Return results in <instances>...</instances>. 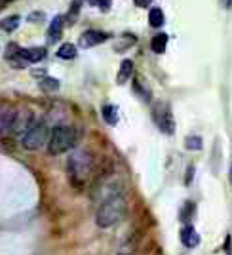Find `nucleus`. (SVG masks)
I'll list each match as a JSON object with an SVG mask.
<instances>
[{
    "label": "nucleus",
    "instance_id": "26",
    "mask_svg": "<svg viewBox=\"0 0 232 255\" xmlns=\"http://www.w3.org/2000/svg\"><path fill=\"white\" fill-rule=\"evenodd\" d=\"M187 173H189V175H187V185H190V179H192V175H194V168L190 166L189 171H187Z\"/></svg>",
    "mask_w": 232,
    "mask_h": 255
},
{
    "label": "nucleus",
    "instance_id": "19",
    "mask_svg": "<svg viewBox=\"0 0 232 255\" xmlns=\"http://www.w3.org/2000/svg\"><path fill=\"white\" fill-rule=\"evenodd\" d=\"M57 57H61V59H74L76 57V46L71 42L61 44L59 50H57Z\"/></svg>",
    "mask_w": 232,
    "mask_h": 255
},
{
    "label": "nucleus",
    "instance_id": "4",
    "mask_svg": "<svg viewBox=\"0 0 232 255\" xmlns=\"http://www.w3.org/2000/svg\"><path fill=\"white\" fill-rule=\"evenodd\" d=\"M50 128L46 124V120L42 118H34L32 124L27 128V131L21 135V145L23 149L27 150H38L42 149L44 145H48L50 139Z\"/></svg>",
    "mask_w": 232,
    "mask_h": 255
},
{
    "label": "nucleus",
    "instance_id": "23",
    "mask_svg": "<svg viewBox=\"0 0 232 255\" xmlns=\"http://www.w3.org/2000/svg\"><path fill=\"white\" fill-rule=\"evenodd\" d=\"M90 2L101 11H109L111 10V4H113V0H90Z\"/></svg>",
    "mask_w": 232,
    "mask_h": 255
},
{
    "label": "nucleus",
    "instance_id": "8",
    "mask_svg": "<svg viewBox=\"0 0 232 255\" xmlns=\"http://www.w3.org/2000/svg\"><path fill=\"white\" fill-rule=\"evenodd\" d=\"M15 113L11 107H0V135L11 131V126H13V120H15Z\"/></svg>",
    "mask_w": 232,
    "mask_h": 255
},
{
    "label": "nucleus",
    "instance_id": "24",
    "mask_svg": "<svg viewBox=\"0 0 232 255\" xmlns=\"http://www.w3.org/2000/svg\"><path fill=\"white\" fill-rule=\"evenodd\" d=\"M36 19H44L42 11H36V13H31V15H29V21H31V23H38Z\"/></svg>",
    "mask_w": 232,
    "mask_h": 255
},
{
    "label": "nucleus",
    "instance_id": "29",
    "mask_svg": "<svg viewBox=\"0 0 232 255\" xmlns=\"http://www.w3.org/2000/svg\"><path fill=\"white\" fill-rule=\"evenodd\" d=\"M2 2H6V0H0V4H2Z\"/></svg>",
    "mask_w": 232,
    "mask_h": 255
},
{
    "label": "nucleus",
    "instance_id": "1",
    "mask_svg": "<svg viewBox=\"0 0 232 255\" xmlns=\"http://www.w3.org/2000/svg\"><path fill=\"white\" fill-rule=\"evenodd\" d=\"M127 213V196L122 189H111L109 194L99 202L95 212V223L101 229H111L122 223Z\"/></svg>",
    "mask_w": 232,
    "mask_h": 255
},
{
    "label": "nucleus",
    "instance_id": "17",
    "mask_svg": "<svg viewBox=\"0 0 232 255\" xmlns=\"http://www.w3.org/2000/svg\"><path fill=\"white\" fill-rule=\"evenodd\" d=\"M148 21L152 27H162L164 23H166V15H164V11L160 10V8H152V10L148 11Z\"/></svg>",
    "mask_w": 232,
    "mask_h": 255
},
{
    "label": "nucleus",
    "instance_id": "2",
    "mask_svg": "<svg viewBox=\"0 0 232 255\" xmlns=\"http://www.w3.org/2000/svg\"><path fill=\"white\" fill-rule=\"evenodd\" d=\"M95 170V156L92 154V150L80 149L74 150L73 154L67 160V175L69 181L74 187H84L88 179L94 175Z\"/></svg>",
    "mask_w": 232,
    "mask_h": 255
},
{
    "label": "nucleus",
    "instance_id": "5",
    "mask_svg": "<svg viewBox=\"0 0 232 255\" xmlns=\"http://www.w3.org/2000/svg\"><path fill=\"white\" fill-rule=\"evenodd\" d=\"M152 118L156 122V126L162 133L171 135L175 131V122H173V113L168 103H156L152 107Z\"/></svg>",
    "mask_w": 232,
    "mask_h": 255
},
{
    "label": "nucleus",
    "instance_id": "9",
    "mask_svg": "<svg viewBox=\"0 0 232 255\" xmlns=\"http://www.w3.org/2000/svg\"><path fill=\"white\" fill-rule=\"evenodd\" d=\"M181 242L183 246H187V248H196V246L200 244V234L196 233V229L192 227V225H185L183 229H181Z\"/></svg>",
    "mask_w": 232,
    "mask_h": 255
},
{
    "label": "nucleus",
    "instance_id": "12",
    "mask_svg": "<svg viewBox=\"0 0 232 255\" xmlns=\"http://www.w3.org/2000/svg\"><path fill=\"white\" fill-rule=\"evenodd\" d=\"M137 246H139V234L137 233L129 234L126 240H124L122 248L118 250V255H135Z\"/></svg>",
    "mask_w": 232,
    "mask_h": 255
},
{
    "label": "nucleus",
    "instance_id": "14",
    "mask_svg": "<svg viewBox=\"0 0 232 255\" xmlns=\"http://www.w3.org/2000/svg\"><path fill=\"white\" fill-rule=\"evenodd\" d=\"M101 117L109 126H116L118 124V107L115 105H105L101 111Z\"/></svg>",
    "mask_w": 232,
    "mask_h": 255
},
{
    "label": "nucleus",
    "instance_id": "28",
    "mask_svg": "<svg viewBox=\"0 0 232 255\" xmlns=\"http://www.w3.org/2000/svg\"><path fill=\"white\" fill-rule=\"evenodd\" d=\"M227 8H232V0H227Z\"/></svg>",
    "mask_w": 232,
    "mask_h": 255
},
{
    "label": "nucleus",
    "instance_id": "11",
    "mask_svg": "<svg viewBox=\"0 0 232 255\" xmlns=\"http://www.w3.org/2000/svg\"><path fill=\"white\" fill-rule=\"evenodd\" d=\"M131 76H133V61L131 59H124L120 63V71L116 75V82L118 84H126L127 80H131Z\"/></svg>",
    "mask_w": 232,
    "mask_h": 255
},
{
    "label": "nucleus",
    "instance_id": "6",
    "mask_svg": "<svg viewBox=\"0 0 232 255\" xmlns=\"http://www.w3.org/2000/svg\"><path fill=\"white\" fill-rule=\"evenodd\" d=\"M34 115L29 113V111H19V113H15V120H13V126H11V131L13 133H17L19 137H21L23 133L27 131V128L32 124V120H34Z\"/></svg>",
    "mask_w": 232,
    "mask_h": 255
},
{
    "label": "nucleus",
    "instance_id": "22",
    "mask_svg": "<svg viewBox=\"0 0 232 255\" xmlns=\"http://www.w3.org/2000/svg\"><path fill=\"white\" fill-rule=\"evenodd\" d=\"M133 84H135V90H137V94L141 96V99H143V101H148V99H150V92H148L147 88H143L141 80L135 78V82H133Z\"/></svg>",
    "mask_w": 232,
    "mask_h": 255
},
{
    "label": "nucleus",
    "instance_id": "13",
    "mask_svg": "<svg viewBox=\"0 0 232 255\" xmlns=\"http://www.w3.org/2000/svg\"><path fill=\"white\" fill-rule=\"evenodd\" d=\"M61 32H63V17L57 15V17H53L52 25L48 29V40L50 42H57L61 38Z\"/></svg>",
    "mask_w": 232,
    "mask_h": 255
},
{
    "label": "nucleus",
    "instance_id": "10",
    "mask_svg": "<svg viewBox=\"0 0 232 255\" xmlns=\"http://www.w3.org/2000/svg\"><path fill=\"white\" fill-rule=\"evenodd\" d=\"M44 55H46L44 48H21L19 50V57L29 63H38L40 59H44Z\"/></svg>",
    "mask_w": 232,
    "mask_h": 255
},
{
    "label": "nucleus",
    "instance_id": "21",
    "mask_svg": "<svg viewBox=\"0 0 232 255\" xmlns=\"http://www.w3.org/2000/svg\"><path fill=\"white\" fill-rule=\"evenodd\" d=\"M185 149L200 150L202 149V137H198V135H189V137L185 139Z\"/></svg>",
    "mask_w": 232,
    "mask_h": 255
},
{
    "label": "nucleus",
    "instance_id": "3",
    "mask_svg": "<svg viewBox=\"0 0 232 255\" xmlns=\"http://www.w3.org/2000/svg\"><path fill=\"white\" fill-rule=\"evenodd\" d=\"M80 139V131L78 128L67 126V124H59L50 131V139H48V152L52 156H59L69 150H73L78 145Z\"/></svg>",
    "mask_w": 232,
    "mask_h": 255
},
{
    "label": "nucleus",
    "instance_id": "20",
    "mask_svg": "<svg viewBox=\"0 0 232 255\" xmlns=\"http://www.w3.org/2000/svg\"><path fill=\"white\" fill-rule=\"evenodd\" d=\"M40 88L46 90V92H55V90H59V80L52 78V76H46V78L40 80Z\"/></svg>",
    "mask_w": 232,
    "mask_h": 255
},
{
    "label": "nucleus",
    "instance_id": "15",
    "mask_svg": "<svg viewBox=\"0 0 232 255\" xmlns=\"http://www.w3.org/2000/svg\"><path fill=\"white\" fill-rule=\"evenodd\" d=\"M194 212H196V206H194V202H190V200H187V202L183 204V208H181V213H179L181 223L190 225V221H192V217H194Z\"/></svg>",
    "mask_w": 232,
    "mask_h": 255
},
{
    "label": "nucleus",
    "instance_id": "16",
    "mask_svg": "<svg viewBox=\"0 0 232 255\" xmlns=\"http://www.w3.org/2000/svg\"><path fill=\"white\" fill-rule=\"evenodd\" d=\"M150 48H152V52L154 53L166 52V48H168V34H164V32L156 34V36L150 40Z\"/></svg>",
    "mask_w": 232,
    "mask_h": 255
},
{
    "label": "nucleus",
    "instance_id": "27",
    "mask_svg": "<svg viewBox=\"0 0 232 255\" xmlns=\"http://www.w3.org/2000/svg\"><path fill=\"white\" fill-rule=\"evenodd\" d=\"M229 179H231V185H232V164H231V171H229Z\"/></svg>",
    "mask_w": 232,
    "mask_h": 255
},
{
    "label": "nucleus",
    "instance_id": "25",
    "mask_svg": "<svg viewBox=\"0 0 232 255\" xmlns=\"http://www.w3.org/2000/svg\"><path fill=\"white\" fill-rule=\"evenodd\" d=\"M152 2H154V0H135V6H137V8H148Z\"/></svg>",
    "mask_w": 232,
    "mask_h": 255
},
{
    "label": "nucleus",
    "instance_id": "7",
    "mask_svg": "<svg viewBox=\"0 0 232 255\" xmlns=\"http://www.w3.org/2000/svg\"><path fill=\"white\" fill-rule=\"evenodd\" d=\"M109 40V34L101 31H86L82 36H80V46L82 48H94L97 44H103Z\"/></svg>",
    "mask_w": 232,
    "mask_h": 255
},
{
    "label": "nucleus",
    "instance_id": "18",
    "mask_svg": "<svg viewBox=\"0 0 232 255\" xmlns=\"http://www.w3.org/2000/svg\"><path fill=\"white\" fill-rule=\"evenodd\" d=\"M19 23H21V17H19V15H10V17H6V19L0 21V29L6 32H13L19 27Z\"/></svg>",
    "mask_w": 232,
    "mask_h": 255
}]
</instances>
